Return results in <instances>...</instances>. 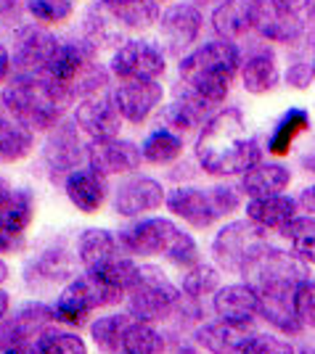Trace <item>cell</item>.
Wrapping results in <instances>:
<instances>
[{
	"label": "cell",
	"instance_id": "cell-1",
	"mask_svg": "<svg viewBox=\"0 0 315 354\" xmlns=\"http://www.w3.org/2000/svg\"><path fill=\"white\" fill-rule=\"evenodd\" d=\"M199 169L210 177H241L262 162V146L249 135L239 106L217 109L194 143Z\"/></svg>",
	"mask_w": 315,
	"mask_h": 354
},
{
	"label": "cell",
	"instance_id": "cell-2",
	"mask_svg": "<svg viewBox=\"0 0 315 354\" xmlns=\"http://www.w3.org/2000/svg\"><path fill=\"white\" fill-rule=\"evenodd\" d=\"M241 59H244V50L239 48V43H231L223 37L204 40L180 59L175 90L188 93L199 101L210 104L212 109H217L231 95L239 80Z\"/></svg>",
	"mask_w": 315,
	"mask_h": 354
},
{
	"label": "cell",
	"instance_id": "cell-3",
	"mask_svg": "<svg viewBox=\"0 0 315 354\" xmlns=\"http://www.w3.org/2000/svg\"><path fill=\"white\" fill-rule=\"evenodd\" d=\"M75 98L45 74H11L3 88V111L32 133H48L66 117Z\"/></svg>",
	"mask_w": 315,
	"mask_h": 354
},
{
	"label": "cell",
	"instance_id": "cell-4",
	"mask_svg": "<svg viewBox=\"0 0 315 354\" xmlns=\"http://www.w3.org/2000/svg\"><path fill=\"white\" fill-rule=\"evenodd\" d=\"M45 77H51L72 98L82 101V98L104 93L111 80V72L98 59V50H93L82 37H66L56 48L53 59L45 69Z\"/></svg>",
	"mask_w": 315,
	"mask_h": 354
},
{
	"label": "cell",
	"instance_id": "cell-5",
	"mask_svg": "<svg viewBox=\"0 0 315 354\" xmlns=\"http://www.w3.org/2000/svg\"><path fill=\"white\" fill-rule=\"evenodd\" d=\"M165 207L172 217L186 222L188 227L207 230L215 222H220L239 212L241 188L225 185V183H217V185H210V188L178 185V188H172L167 193Z\"/></svg>",
	"mask_w": 315,
	"mask_h": 354
},
{
	"label": "cell",
	"instance_id": "cell-6",
	"mask_svg": "<svg viewBox=\"0 0 315 354\" xmlns=\"http://www.w3.org/2000/svg\"><path fill=\"white\" fill-rule=\"evenodd\" d=\"M268 249V233H262L249 220L225 222L223 227L215 233L210 246L217 270L231 272V275H244V278Z\"/></svg>",
	"mask_w": 315,
	"mask_h": 354
},
{
	"label": "cell",
	"instance_id": "cell-7",
	"mask_svg": "<svg viewBox=\"0 0 315 354\" xmlns=\"http://www.w3.org/2000/svg\"><path fill=\"white\" fill-rule=\"evenodd\" d=\"M180 291L178 286L167 278L159 267L154 265H141V275H138V283L130 288L127 294V315L141 320V323H162L167 320L172 310L178 307L180 301Z\"/></svg>",
	"mask_w": 315,
	"mask_h": 354
},
{
	"label": "cell",
	"instance_id": "cell-8",
	"mask_svg": "<svg viewBox=\"0 0 315 354\" xmlns=\"http://www.w3.org/2000/svg\"><path fill=\"white\" fill-rule=\"evenodd\" d=\"M307 278H310V265L302 257H297L291 249L284 251L270 246L246 272L244 281L252 283L257 294H294V288Z\"/></svg>",
	"mask_w": 315,
	"mask_h": 354
},
{
	"label": "cell",
	"instance_id": "cell-9",
	"mask_svg": "<svg viewBox=\"0 0 315 354\" xmlns=\"http://www.w3.org/2000/svg\"><path fill=\"white\" fill-rule=\"evenodd\" d=\"M109 72L120 82L127 80H162L167 74V53L159 43L130 37L111 53Z\"/></svg>",
	"mask_w": 315,
	"mask_h": 354
},
{
	"label": "cell",
	"instance_id": "cell-10",
	"mask_svg": "<svg viewBox=\"0 0 315 354\" xmlns=\"http://www.w3.org/2000/svg\"><path fill=\"white\" fill-rule=\"evenodd\" d=\"M270 14L268 0H220L210 14V27L215 37L239 43L249 35H257Z\"/></svg>",
	"mask_w": 315,
	"mask_h": 354
},
{
	"label": "cell",
	"instance_id": "cell-11",
	"mask_svg": "<svg viewBox=\"0 0 315 354\" xmlns=\"http://www.w3.org/2000/svg\"><path fill=\"white\" fill-rule=\"evenodd\" d=\"M61 37L43 27V24H21L11 37V64L14 74H45L48 64L53 59Z\"/></svg>",
	"mask_w": 315,
	"mask_h": 354
},
{
	"label": "cell",
	"instance_id": "cell-12",
	"mask_svg": "<svg viewBox=\"0 0 315 354\" xmlns=\"http://www.w3.org/2000/svg\"><path fill=\"white\" fill-rule=\"evenodd\" d=\"M201 32H204V16L188 0L186 3H172L170 8L162 11L159 45L165 48V53H172V56L183 59L186 53H191L199 45Z\"/></svg>",
	"mask_w": 315,
	"mask_h": 354
},
{
	"label": "cell",
	"instance_id": "cell-13",
	"mask_svg": "<svg viewBox=\"0 0 315 354\" xmlns=\"http://www.w3.org/2000/svg\"><path fill=\"white\" fill-rule=\"evenodd\" d=\"M180 227L167 217H146V220H133L125 227H120V243L130 257L138 259H154L165 257L170 243L175 241Z\"/></svg>",
	"mask_w": 315,
	"mask_h": 354
},
{
	"label": "cell",
	"instance_id": "cell-14",
	"mask_svg": "<svg viewBox=\"0 0 315 354\" xmlns=\"http://www.w3.org/2000/svg\"><path fill=\"white\" fill-rule=\"evenodd\" d=\"M85 148L88 146L80 138V127L75 124V119L64 117L53 130H48V135H45L43 162L53 175L66 177L69 172L80 169L82 162L88 159Z\"/></svg>",
	"mask_w": 315,
	"mask_h": 354
},
{
	"label": "cell",
	"instance_id": "cell-15",
	"mask_svg": "<svg viewBox=\"0 0 315 354\" xmlns=\"http://www.w3.org/2000/svg\"><path fill=\"white\" fill-rule=\"evenodd\" d=\"M167 191L165 185L149 175H130L125 177L114 188V212L125 220H138L143 214H151L159 207H165Z\"/></svg>",
	"mask_w": 315,
	"mask_h": 354
},
{
	"label": "cell",
	"instance_id": "cell-16",
	"mask_svg": "<svg viewBox=\"0 0 315 354\" xmlns=\"http://www.w3.org/2000/svg\"><path fill=\"white\" fill-rule=\"evenodd\" d=\"M72 119L80 127V133L88 135L90 140H111V138H120L122 130V114L117 109V101L111 93H98V95H90L77 101Z\"/></svg>",
	"mask_w": 315,
	"mask_h": 354
},
{
	"label": "cell",
	"instance_id": "cell-17",
	"mask_svg": "<svg viewBox=\"0 0 315 354\" xmlns=\"http://www.w3.org/2000/svg\"><path fill=\"white\" fill-rule=\"evenodd\" d=\"M241 88L249 95H270L284 82V74L278 66V53L270 43H260L244 50L241 59Z\"/></svg>",
	"mask_w": 315,
	"mask_h": 354
},
{
	"label": "cell",
	"instance_id": "cell-18",
	"mask_svg": "<svg viewBox=\"0 0 315 354\" xmlns=\"http://www.w3.org/2000/svg\"><path fill=\"white\" fill-rule=\"evenodd\" d=\"M88 167L104 177H117V175H135L138 167L143 164V153L141 146H135L133 140L125 138H111V140H90L88 148Z\"/></svg>",
	"mask_w": 315,
	"mask_h": 354
},
{
	"label": "cell",
	"instance_id": "cell-19",
	"mask_svg": "<svg viewBox=\"0 0 315 354\" xmlns=\"http://www.w3.org/2000/svg\"><path fill=\"white\" fill-rule=\"evenodd\" d=\"M117 109L125 122L130 124H143L154 117V111L165 101V88L159 85V80H127L120 82L111 90Z\"/></svg>",
	"mask_w": 315,
	"mask_h": 354
},
{
	"label": "cell",
	"instance_id": "cell-20",
	"mask_svg": "<svg viewBox=\"0 0 315 354\" xmlns=\"http://www.w3.org/2000/svg\"><path fill=\"white\" fill-rule=\"evenodd\" d=\"M212 312L215 317L236 325H255L260 317V294L252 283H228L212 294Z\"/></svg>",
	"mask_w": 315,
	"mask_h": 354
},
{
	"label": "cell",
	"instance_id": "cell-21",
	"mask_svg": "<svg viewBox=\"0 0 315 354\" xmlns=\"http://www.w3.org/2000/svg\"><path fill=\"white\" fill-rule=\"evenodd\" d=\"M56 323V312L48 304L32 301L21 312H16L11 320L0 323V352L14 346V344H32L43 336L45 330H51Z\"/></svg>",
	"mask_w": 315,
	"mask_h": 354
},
{
	"label": "cell",
	"instance_id": "cell-22",
	"mask_svg": "<svg viewBox=\"0 0 315 354\" xmlns=\"http://www.w3.org/2000/svg\"><path fill=\"white\" fill-rule=\"evenodd\" d=\"M244 217L257 225L262 233L284 236L286 227L300 217V204L289 193H278L268 198H249L244 207Z\"/></svg>",
	"mask_w": 315,
	"mask_h": 354
},
{
	"label": "cell",
	"instance_id": "cell-23",
	"mask_svg": "<svg viewBox=\"0 0 315 354\" xmlns=\"http://www.w3.org/2000/svg\"><path fill=\"white\" fill-rule=\"evenodd\" d=\"M93 50H117L127 37H125V27L120 24V19L111 14V8L96 0L93 6L85 8V14L80 19V35Z\"/></svg>",
	"mask_w": 315,
	"mask_h": 354
},
{
	"label": "cell",
	"instance_id": "cell-24",
	"mask_svg": "<svg viewBox=\"0 0 315 354\" xmlns=\"http://www.w3.org/2000/svg\"><path fill=\"white\" fill-rule=\"evenodd\" d=\"M212 114H215V109L210 104L178 90L175 98L159 111V122L170 133L180 135V138H191V135L201 133V127L210 122Z\"/></svg>",
	"mask_w": 315,
	"mask_h": 354
},
{
	"label": "cell",
	"instance_id": "cell-25",
	"mask_svg": "<svg viewBox=\"0 0 315 354\" xmlns=\"http://www.w3.org/2000/svg\"><path fill=\"white\" fill-rule=\"evenodd\" d=\"M64 193L69 204L80 209L82 214H96L109 198V183L101 172H96L93 167L85 164L64 177Z\"/></svg>",
	"mask_w": 315,
	"mask_h": 354
},
{
	"label": "cell",
	"instance_id": "cell-26",
	"mask_svg": "<svg viewBox=\"0 0 315 354\" xmlns=\"http://www.w3.org/2000/svg\"><path fill=\"white\" fill-rule=\"evenodd\" d=\"M93 310H98V301H96V294H93V286L90 281L82 275H77L72 281L61 288L59 299L53 304V312H56V323L61 325H88Z\"/></svg>",
	"mask_w": 315,
	"mask_h": 354
},
{
	"label": "cell",
	"instance_id": "cell-27",
	"mask_svg": "<svg viewBox=\"0 0 315 354\" xmlns=\"http://www.w3.org/2000/svg\"><path fill=\"white\" fill-rule=\"evenodd\" d=\"M120 257H130V254L125 251L120 238L106 227H88L77 238V259L82 262L85 270L104 267L114 259H120Z\"/></svg>",
	"mask_w": 315,
	"mask_h": 354
},
{
	"label": "cell",
	"instance_id": "cell-28",
	"mask_svg": "<svg viewBox=\"0 0 315 354\" xmlns=\"http://www.w3.org/2000/svg\"><path fill=\"white\" fill-rule=\"evenodd\" d=\"M291 169L281 162H260L255 164L249 172L241 175L239 188L246 198H268V196H278L286 193L291 185Z\"/></svg>",
	"mask_w": 315,
	"mask_h": 354
},
{
	"label": "cell",
	"instance_id": "cell-29",
	"mask_svg": "<svg viewBox=\"0 0 315 354\" xmlns=\"http://www.w3.org/2000/svg\"><path fill=\"white\" fill-rule=\"evenodd\" d=\"M252 333V325H236L215 317L212 323H204L196 330V344L210 354H241L244 341Z\"/></svg>",
	"mask_w": 315,
	"mask_h": 354
},
{
	"label": "cell",
	"instance_id": "cell-30",
	"mask_svg": "<svg viewBox=\"0 0 315 354\" xmlns=\"http://www.w3.org/2000/svg\"><path fill=\"white\" fill-rule=\"evenodd\" d=\"M310 130V114L300 109V106H291L286 109L281 119L276 122L273 133L268 135V153L270 156H289L291 146L300 140V135H305Z\"/></svg>",
	"mask_w": 315,
	"mask_h": 354
},
{
	"label": "cell",
	"instance_id": "cell-31",
	"mask_svg": "<svg viewBox=\"0 0 315 354\" xmlns=\"http://www.w3.org/2000/svg\"><path fill=\"white\" fill-rule=\"evenodd\" d=\"M260 317L284 336H300L305 330L294 312V294H260Z\"/></svg>",
	"mask_w": 315,
	"mask_h": 354
},
{
	"label": "cell",
	"instance_id": "cell-32",
	"mask_svg": "<svg viewBox=\"0 0 315 354\" xmlns=\"http://www.w3.org/2000/svg\"><path fill=\"white\" fill-rule=\"evenodd\" d=\"M307 21L305 16H281V14H273L270 11L265 24L260 27V40H265L270 45H286V48H297L300 43H305L307 37Z\"/></svg>",
	"mask_w": 315,
	"mask_h": 354
},
{
	"label": "cell",
	"instance_id": "cell-33",
	"mask_svg": "<svg viewBox=\"0 0 315 354\" xmlns=\"http://www.w3.org/2000/svg\"><path fill=\"white\" fill-rule=\"evenodd\" d=\"M32 217H35V198L27 188H14L11 196L0 204V227L14 236H24V230L32 225Z\"/></svg>",
	"mask_w": 315,
	"mask_h": 354
},
{
	"label": "cell",
	"instance_id": "cell-34",
	"mask_svg": "<svg viewBox=\"0 0 315 354\" xmlns=\"http://www.w3.org/2000/svg\"><path fill=\"white\" fill-rule=\"evenodd\" d=\"M40 281V283H69L72 281V257L64 249H45L27 265V281ZM37 283V286H40Z\"/></svg>",
	"mask_w": 315,
	"mask_h": 354
},
{
	"label": "cell",
	"instance_id": "cell-35",
	"mask_svg": "<svg viewBox=\"0 0 315 354\" xmlns=\"http://www.w3.org/2000/svg\"><path fill=\"white\" fill-rule=\"evenodd\" d=\"M133 323L130 315H104V317H96L93 323H88L90 328V339L98 346V352L104 354H120L122 352V341H125V330L127 325Z\"/></svg>",
	"mask_w": 315,
	"mask_h": 354
},
{
	"label": "cell",
	"instance_id": "cell-36",
	"mask_svg": "<svg viewBox=\"0 0 315 354\" xmlns=\"http://www.w3.org/2000/svg\"><path fill=\"white\" fill-rule=\"evenodd\" d=\"M35 146V133L0 114V164L21 162Z\"/></svg>",
	"mask_w": 315,
	"mask_h": 354
},
{
	"label": "cell",
	"instance_id": "cell-37",
	"mask_svg": "<svg viewBox=\"0 0 315 354\" xmlns=\"http://www.w3.org/2000/svg\"><path fill=\"white\" fill-rule=\"evenodd\" d=\"M111 14L120 19L125 32H146L159 24L162 19V3L159 0H133L125 6H109Z\"/></svg>",
	"mask_w": 315,
	"mask_h": 354
},
{
	"label": "cell",
	"instance_id": "cell-38",
	"mask_svg": "<svg viewBox=\"0 0 315 354\" xmlns=\"http://www.w3.org/2000/svg\"><path fill=\"white\" fill-rule=\"evenodd\" d=\"M141 153H143V162L154 164V167H167L172 162H180L183 138L165 130V127H159V130L149 133V138L141 143Z\"/></svg>",
	"mask_w": 315,
	"mask_h": 354
},
{
	"label": "cell",
	"instance_id": "cell-39",
	"mask_svg": "<svg viewBox=\"0 0 315 354\" xmlns=\"http://www.w3.org/2000/svg\"><path fill=\"white\" fill-rule=\"evenodd\" d=\"M220 288V270L212 265H199L188 267L183 272V281H180V294L191 301H201L204 296H212Z\"/></svg>",
	"mask_w": 315,
	"mask_h": 354
},
{
	"label": "cell",
	"instance_id": "cell-40",
	"mask_svg": "<svg viewBox=\"0 0 315 354\" xmlns=\"http://www.w3.org/2000/svg\"><path fill=\"white\" fill-rule=\"evenodd\" d=\"M165 352V336L154 328L151 323H141L135 320L127 325L125 330V341H122L120 354H162Z\"/></svg>",
	"mask_w": 315,
	"mask_h": 354
},
{
	"label": "cell",
	"instance_id": "cell-41",
	"mask_svg": "<svg viewBox=\"0 0 315 354\" xmlns=\"http://www.w3.org/2000/svg\"><path fill=\"white\" fill-rule=\"evenodd\" d=\"M24 11L35 24L61 27L75 16V0H24Z\"/></svg>",
	"mask_w": 315,
	"mask_h": 354
},
{
	"label": "cell",
	"instance_id": "cell-42",
	"mask_svg": "<svg viewBox=\"0 0 315 354\" xmlns=\"http://www.w3.org/2000/svg\"><path fill=\"white\" fill-rule=\"evenodd\" d=\"M284 238L289 241V246L297 257H302L307 265H315V217L300 214L286 227Z\"/></svg>",
	"mask_w": 315,
	"mask_h": 354
},
{
	"label": "cell",
	"instance_id": "cell-43",
	"mask_svg": "<svg viewBox=\"0 0 315 354\" xmlns=\"http://www.w3.org/2000/svg\"><path fill=\"white\" fill-rule=\"evenodd\" d=\"M35 354H88V346L77 333L51 328L35 341Z\"/></svg>",
	"mask_w": 315,
	"mask_h": 354
},
{
	"label": "cell",
	"instance_id": "cell-44",
	"mask_svg": "<svg viewBox=\"0 0 315 354\" xmlns=\"http://www.w3.org/2000/svg\"><path fill=\"white\" fill-rule=\"evenodd\" d=\"M165 259L172 267L188 270V267H194V265H199V262H201V251H199V243L194 241V236H191V233L180 230L178 236H175V241L170 243Z\"/></svg>",
	"mask_w": 315,
	"mask_h": 354
},
{
	"label": "cell",
	"instance_id": "cell-45",
	"mask_svg": "<svg viewBox=\"0 0 315 354\" xmlns=\"http://www.w3.org/2000/svg\"><path fill=\"white\" fill-rule=\"evenodd\" d=\"M241 354H297L294 344L276 333H252L244 341Z\"/></svg>",
	"mask_w": 315,
	"mask_h": 354
},
{
	"label": "cell",
	"instance_id": "cell-46",
	"mask_svg": "<svg viewBox=\"0 0 315 354\" xmlns=\"http://www.w3.org/2000/svg\"><path fill=\"white\" fill-rule=\"evenodd\" d=\"M294 312L305 330H315V278H307L294 288Z\"/></svg>",
	"mask_w": 315,
	"mask_h": 354
},
{
	"label": "cell",
	"instance_id": "cell-47",
	"mask_svg": "<svg viewBox=\"0 0 315 354\" xmlns=\"http://www.w3.org/2000/svg\"><path fill=\"white\" fill-rule=\"evenodd\" d=\"M315 82V72L310 59H291L284 69V85L291 90H307Z\"/></svg>",
	"mask_w": 315,
	"mask_h": 354
},
{
	"label": "cell",
	"instance_id": "cell-48",
	"mask_svg": "<svg viewBox=\"0 0 315 354\" xmlns=\"http://www.w3.org/2000/svg\"><path fill=\"white\" fill-rule=\"evenodd\" d=\"M270 11L281 16H305L307 0H268Z\"/></svg>",
	"mask_w": 315,
	"mask_h": 354
},
{
	"label": "cell",
	"instance_id": "cell-49",
	"mask_svg": "<svg viewBox=\"0 0 315 354\" xmlns=\"http://www.w3.org/2000/svg\"><path fill=\"white\" fill-rule=\"evenodd\" d=\"M11 74H14L11 50H8L6 45L0 43V114H6V111H3V88H6V82L11 80Z\"/></svg>",
	"mask_w": 315,
	"mask_h": 354
},
{
	"label": "cell",
	"instance_id": "cell-50",
	"mask_svg": "<svg viewBox=\"0 0 315 354\" xmlns=\"http://www.w3.org/2000/svg\"><path fill=\"white\" fill-rule=\"evenodd\" d=\"M21 246H24V236H14V233L0 227V257L3 254H16Z\"/></svg>",
	"mask_w": 315,
	"mask_h": 354
},
{
	"label": "cell",
	"instance_id": "cell-51",
	"mask_svg": "<svg viewBox=\"0 0 315 354\" xmlns=\"http://www.w3.org/2000/svg\"><path fill=\"white\" fill-rule=\"evenodd\" d=\"M297 204H300L302 214H310V217H315V183H313V185H305V188L297 193Z\"/></svg>",
	"mask_w": 315,
	"mask_h": 354
},
{
	"label": "cell",
	"instance_id": "cell-52",
	"mask_svg": "<svg viewBox=\"0 0 315 354\" xmlns=\"http://www.w3.org/2000/svg\"><path fill=\"white\" fill-rule=\"evenodd\" d=\"M21 6H24V0H0V21L8 19V16H14Z\"/></svg>",
	"mask_w": 315,
	"mask_h": 354
},
{
	"label": "cell",
	"instance_id": "cell-53",
	"mask_svg": "<svg viewBox=\"0 0 315 354\" xmlns=\"http://www.w3.org/2000/svg\"><path fill=\"white\" fill-rule=\"evenodd\" d=\"M0 354H35V346L32 344H14V346L3 349Z\"/></svg>",
	"mask_w": 315,
	"mask_h": 354
},
{
	"label": "cell",
	"instance_id": "cell-54",
	"mask_svg": "<svg viewBox=\"0 0 315 354\" xmlns=\"http://www.w3.org/2000/svg\"><path fill=\"white\" fill-rule=\"evenodd\" d=\"M8 310H11V296H8V291H3V288H0V323L6 320Z\"/></svg>",
	"mask_w": 315,
	"mask_h": 354
},
{
	"label": "cell",
	"instance_id": "cell-55",
	"mask_svg": "<svg viewBox=\"0 0 315 354\" xmlns=\"http://www.w3.org/2000/svg\"><path fill=\"white\" fill-rule=\"evenodd\" d=\"M305 21L310 30H315V0H307V6H305Z\"/></svg>",
	"mask_w": 315,
	"mask_h": 354
},
{
	"label": "cell",
	"instance_id": "cell-56",
	"mask_svg": "<svg viewBox=\"0 0 315 354\" xmlns=\"http://www.w3.org/2000/svg\"><path fill=\"white\" fill-rule=\"evenodd\" d=\"M11 191H14V185L8 183V177L0 175V204H3V201H6L8 196H11Z\"/></svg>",
	"mask_w": 315,
	"mask_h": 354
},
{
	"label": "cell",
	"instance_id": "cell-57",
	"mask_svg": "<svg viewBox=\"0 0 315 354\" xmlns=\"http://www.w3.org/2000/svg\"><path fill=\"white\" fill-rule=\"evenodd\" d=\"M302 167H305V172L315 175V151H310V153L302 156Z\"/></svg>",
	"mask_w": 315,
	"mask_h": 354
},
{
	"label": "cell",
	"instance_id": "cell-58",
	"mask_svg": "<svg viewBox=\"0 0 315 354\" xmlns=\"http://www.w3.org/2000/svg\"><path fill=\"white\" fill-rule=\"evenodd\" d=\"M305 45H307V50H313V56H310V64H313V72H315V30L307 32V37H305Z\"/></svg>",
	"mask_w": 315,
	"mask_h": 354
},
{
	"label": "cell",
	"instance_id": "cell-59",
	"mask_svg": "<svg viewBox=\"0 0 315 354\" xmlns=\"http://www.w3.org/2000/svg\"><path fill=\"white\" fill-rule=\"evenodd\" d=\"M188 3H191V6H196L199 11H204V8H210V11H212V8H215L220 0H188Z\"/></svg>",
	"mask_w": 315,
	"mask_h": 354
},
{
	"label": "cell",
	"instance_id": "cell-60",
	"mask_svg": "<svg viewBox=\"0 0 315 354\" xmlns=\"http://www.w3.org/2000/svg\"><path fill=\"white\" fill-rule=\"evenodd\" d=\"M8 275H11V270H8V265L3 262V257H0V283L8 281Z\"/></svg>",
	"mask_w": 315,
	"mask_h": 354
},
{
	"label": "cell",
	"instance_id": "cell-61",
	"mask_svg": "<svg viewBox=\"0 0 315 354\" xmlns=\"http://www.w3.org/2000/svg\"><path fill=\"white\" fill-rule=\"evenodd\" d=\"M106 6H125V3H133V0H101Z\"/></svg>",
	"mask_w": 315,
	"mask_h": 354
},
{
	"label": "cell",
	"instance_id": "cell-62",
	"mask_svg": "<svg viewBox=\"0 0 315 354\" xmlns=\"http://www.w3.org/2000/svg\"><path fill=\"white\" fill-rule=\"evenodd\" d=\"M297 354H315V346H302Z\"/></svg>",
	"mask_w": 315,
	"mask_h": 354
},
{
	"label": "cell",
	"instance_id": "cell-63",
	"mask_svg": "<svg viewBox=\"0 0 315 354\" xmlns=\"http://www.w3.org/2000/svg\"><path fill=\"white\" fill-rule=\"evenodd\" d=\"M159 3H170V0H159Z\"/></svg>",
	"mask_w": 315,
	"mask_h": 354
}]
</instances>
